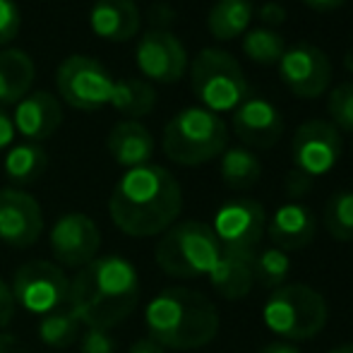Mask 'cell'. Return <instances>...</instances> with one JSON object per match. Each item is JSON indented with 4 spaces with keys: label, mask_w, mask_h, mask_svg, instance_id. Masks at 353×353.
Segmentation results:
<instances>
[{
    "label": "cell",
    "mask_w": 353,
    "mask_h": 353,
    "mask_svg": "<svg viewBox=\"0 0 353 353\" xmlns=\"http://www.w3.org/2000/svg\"><path fill=\"white\" fill-rule=\"evenodd\" d=\"M181 212V183L157 163H144L123 173L108 200L113 226L130 238L161 236L178 221Z\"/></svg>",
    "instance_id": "obj_1"
},
{
    "label": "cell",
    "mask_w": 353,
    "mask_h": 353,
    "mask_svg": "<svg viewBox=\"0 0 353 353\" xmlns=\"http://www.w3.org/2000/svg\"><path fill=\"white\" fill-rule=\"evenodd\" d=\"M140 303V274L123 255H99L70 279L68 310L84 327L111 330Z\"/></svg>",
    "instance_id": "obj_2"
},
{
    "label": "cell",
    "mask_w": 353,
    "mask_h": 353,
    "mask_svg": "<svg viewBox=\"0 0 353 353\" xmlns=\"http://www.w3.org/2000/svg\"><path fill=\"white\" fill-rule=\"evenodd\" d=\"M149 339L161 349L192 351L202 349L219 332L216 305L195 288L173 286L147 303L144 310Z\"/></svg>",
    "instance_id": "obj_3"
},
{
    "label": "cell",
    "mask_w": 353,
    "mask_h": 353,
    "mask_svg": "<svg viewBox=\"0 0 353 353\" xmlns=\"http://www.w3.org/2000/svg\"><path fill=\"white\" fill-rule=\"evenodd\" d=\"M228 144V128L221 116L202 106L178 111L163 128L161 147L173 163L200 166L221 157Z\"/></svg>",
    "instance_id": "obj_4"
},
{
    "label": "cell",
    "mask_w": 353,
    "mask_h": 353,
    "mask_svg": "<svg viewBox=\"0 0 353 353\" xmlns=\"http://www.w3.org/2000/svg\"><path fill=\"white\" fill-rule=\"evenodd\" d=\"M221 257V243L205 221H176L161 233L154 250L159 270L176 279L207 276Z\"/></svg>",
    "instance_id": "obj_5"
},
{
    "label": "cell",
    "mask_w": 353,
    "mask_h": 353,
    "mask_svg": "<svg viewBox=\"0 0 353 353\" xmlns=\"http://www.w3.org/2000/svg\"><path fill=\"white\" fill-rule=\"evenodd\" d=\"M327 301L307 283H283L274 288L262 307V322L272 334L286 341H307L327 325Z\"/></svg>",
    "instance_id": "obj_6"
},
{
    "label": "cell",
    "mask_w": 353,
    "mask_h": 353,
    "mask_svg": "<svg viewBox=\"0 0 353 353\" xmlns=\"http://www.w3.org/2000/svg\"><path fill=\"white\" fill-rule=\"evenodd\" d=\"M192 92L202 108L212 113L236 111L248 99V79L231 53L221 48H202L190 65Z\"/></svg>",
    "instance_id": "obj_7"
},
{
    "label": "cell",
    "mask_w": 353,
    "mask_h": 353,
    "mask_svg": "<svg viewBox=\"0 0 353 353\" xmlns=\"http://www.w3.org/2000/svg\"><path fill=\"white\" fill-rule=\"evenodd\" d=\"M12 298L14 305L27 310L29 315H48L68 303L70 279L65 276L63 267L48 260H32L24 262L12 279Z\"/></svg>",
    "instance_id": "obj_8"
},
{
    "label": "cell",
    "mask_w": 353,
    "mask_h": 353,
    "mask_svg": "<svg viewBox=\"0 0 353 353\" xmlns=\"http://www.w3.org/2000/svg\"><path fill=\"white\" fill-rule=\"evenodd\" d=\"M116 79L99 61L89 56H70L58 65L56 87L61 99L77 111H99L111 103Z\"/></svg>",
    "instance_id": "obj_9"
},
{
    "label": "cell",
    "mask_w": 353,
    "mask_h": 353,
    "mask_svg": "<svg viewBox=\"0 0 353 353\" xmlns=\"http://www.w3.org/2000/svg\"><path fill=\"white\" fill-rule=\"evenodd\" d=\"M341 152H344L341 132L330 121H320V118L298 125L291 142L293 166L307 178L330 173L339 163Z\"/></svg>",
    "instance_id": "obj_10"
},
{
    "label": "cell",
    "mask_w": 353,
    "mask_h": 353,
    "mask_svg": "<svg viewBox=\"0 0 353 353\" xmlns=\"http://www.w3.org/2000/svg\"><path fill=\"white\" fill-rule=\"evenodd\" d=\"M212 231L223 250L255 252L267 233V212L262 202L238 197L221 205L214 214Z\"/></svg>",
    "instance_id": "obj_11"
},
{
    "label": "cell",
    "mask_w": 353,
    "mask_h": 353,
    "mask_svg": "<svg viewBox=\"0 0 353 353\" xmlns=\"http://www.w3.org/2000/svg\"><path fill=\"white\" fill-rule=\"evenodd\" d=\"M48 243L58 267L82 270L94 257H99L101 231L92 216L82 212H68L53 223Z\"/></svg>",
    "instance_id": "obj_12"
},
{
    "label": "cell",
    "mask_w": 353,
    "mask_h": 353,
    "mask_svg": "<svg viewBox=\"0 0 353 353\" xmlns=\"http://www.w3.org/2000/svg\"><path fill=\"white\" fill-rule=\"evenodd\" d=\"M279 77L288 92L301 99H317L332 84V63L322 48L298 43L286 48L279 61Z\"/></svg>",
    "instance_id": "obj_13"
},
{
    "label": "cell",
    "mask_w": 353,
    "mask_h": 353,
    "mask_svg": "<svg viewBox=\"0 0 353 353\" xmlns=\"http://www.w3.org/2000/svg\"><path fill=\"white\" fill-rule=\"evenodd\" d=\"M135 63L147 79L173 84L188 70V51L176 34L163 27H157L140 37Z\"/></svg>",
    "instance_id": "obj_14"
},
{
    "label": "cell",
    "mask_w": 353,
    "mask_h": 353,
    "mask_svg": "<svg viewBox=\"0 0 353 353\" xmlns=\"http://www.w3.org/2000/svg\"><path fill=\"white\" fill-rule=\"evenodd\" d=\"M43 231L41 205L19 188L0 190V241L12 248H29Z\"/></svg>",
    "instance_id": "obj_15"
},
{
    "label": "cell",
    "mask_w": 353,
    "mask_h": 353,
    "mask_svg": "<svg viewBox=\"0 0 353 353\" xmlns=\"http://www.w3.org/2000/svg\"><path fill=\"white\" fill-rule=\"evenodd\" d=\"M233 132L245 147L270 149L283 135V116L267 99L248 97L233 111Z\"/></svg>",
    "instance_id": "obj_16"
},
{
    "label": "cell",
    "mask_w": 353,
    "mask_h": 353,
    "mask_svg": "<svg viewBox=\"0 0 353 353\" xmlns=\"http://www.w3.org/2000/svg\"><path fill=\"white\" fill-rule=\"evenodd\" d=\"M12 123L14 132L27 137L29 142L41 144L56 135V130L63 125V106L56 94L43 89L29 92L22 101L14 103Z\"/></svg>",
    "instance_id": "obj_17"
},
{
    "label": "cell",
    "mask_w": 353,
    "mask_h": 353,
    "mask_svg": "<svg viewBox=\"0 0 353 353\" xmlns=\"http://www.w3.org/2000/svg\"><path fill=\"white\" fill-rule=\"evenodd\" d=\"M317 231V219L310 207L301 202H286L274 212V216L267 223V236L272 245L283 252L301 250L310 245Z\"/></svg>",
    "instance_id": "obj_18"
},
{
    "label": "cell",
    "mask_w": 353,
    "mask_h": 353,
    "mask_svg": "<svg viewBox=\"0 0 353 353\" xmlns=\"http://www.w3.org/2000/svg\"><path fill=\"white\" fill-rule=\"evenodd\" d=\"M140 8L135 0H97L89 10V27L106 41H130L140 32Z\"/></svg>",
    "instance_id": "obj_19"
},
{
    "label": "cell",
    "mask_w": 353,
    "mask_h": 353,
    "mask_svg": "<svg viewBox=\"0 0 353 353\" xmlns=\"http://www.w3.org/2000/svg\"><path fill=\"white\" fill-rule=\"evenodd\" d=\"M111 159L123 168H137L152 161L154 137L140 121H121L111 128L106 140Z\"/></svg>",
    "instance_id": "obj_20"
},
{
    "label": "cell",
    "mask_w": 353,
    "mask_h": 353,
    "mask_svg": "<svg viewBox=\"0 0 353 353\" xmlns=\"http://www.w3.org/2000/svg\"><path fill=\"white\" fill-rule=\"evenodd\" d=\"M252 257L255 252H241V250H223L216 260L214 270L210 272L212 288L226 301H241L255 286L252 279Z\"/></svg>",
    "instance_id": "obj_21"
},
{
    "label": "cell",
    "mask_w": 353,
    "mask_h": 353,
    "mask_svg": "<svg viewBox=\"0 0 353 353\" xmlns=\"http://www.w3.org/2000/svg\"><path fill=\"white\" fill-rule=\"evenodd\" d=\"M34 84V61L19 48L0 51V108L22 101Z\"/></svg>",
    "instance_id": "obj_22"
},
{
    "label": "cell",
    "mask_w": 353,
    "mask_h": 353,
    "mask_svg": "<svg viewBox=\"0 0 353 353\" xmlns=\"http://www.w3.org/2000/svg\"><path fill=\"white\" fill-rule=\"evenodd\" d=\"M5 176L12 185H32L39 178L46 173L48 168V154L41 144L34 142H24V144H14V147L8 149L5 154Z\"/></svg>",
    "instance_id": "obj_23"
},
{
    "label": "cell",
    "mask_w": 353,
    "mask_h": 353,
    "mask_svg": "<svg viewBox=\"0 0 353 353\" xmlns=\"http://www.w3.org/2000/svg\"><path fill=\"white\" fill-rule=\"evenodd\" d=\"M252 12L250 0H216L207 14V29L216 41H231L248 32Z\"/></svg>",
    "instance_id": "obj_24"
},
{
    "label": "cell",
    "mask_w": 353,
    "mask_h": 353,
    "mask_svg": "<svg viewBox=\"0 0 353 353\" xmlns=\"http://www.w3.org/2000/svg\"><path fill=\"white\" fill-rule=\"evenodd\" d=\"M219 173H221V181L231 190H250L262 178V161L252 149L228 147L221 154Z\"/></svg>",
    "instance_id": "obj_25"
},
{
    "label": "cell",
    "mask_w": 353,
    "mask_h": 353,
    "mask_svg": "<svg viewBox=\"0 0 353 353\" xmlns=\"http://www.w3.org/2000/svg\"><path fill=\"white\" fill-rule=\"evenodd\" d=\"M108 106L116 108L128 121H137V118H144L154 111L157 89L144 79H116Z\"/></svg>",
    "instance_id": "obj_26"
},
{
    "label": "cell",
    "mask_w": 353,
    "mask_h": 353,
    "mask_svg": "<svg viewBox=\"0 0 353 353\" xmlns=\"http://www.w3.org/2000/svg\"><path fill=\"white\" fill-rule=\"evenodd\" d=\"M79 320L68 310V305L58 307V310L48 312V315L39 317L37 334L51 349H68L79 339Z\"/></svg>",
    "instance_id": "obj_27"
},
{
    "label": "cell",
    "mask_w": 353,
    "mask_h": 353,
    "mask_svg": "<svg viewBox=\"0 0 353 353\" xmlns=\"http://www.w3.org/2000/svg\"><path fill=\"white\" fill-rule=\"evenodd\" d=\"M243 53L257 65H279L281 56L286 53V41L276 29L255 27L243 37Z\"/></svg>",
    "instance_id": "obj_28"
},
{
    "label": "cell",
    "mask_w": 353,
    "mask_h": 353,
    "mask_svg": "<svg viewBox=\"0 0 353 353\" xmlns=\"http://www.w3.org/2000/svg\"><path fill=\"white\" fill-rule=\"evenodd\" d=\"M291 274V257L288 252L279 248H265V250H255L252 257V279L262 288H279L286 283Z\"/></svg>",
    "instance_id": "obj_29"
},
{
    "label": "cell",
    "mask_w": 353,
    "mask_h": 353,
    "mask_svg": "<svg viewBox=\"0 0 353 353\" xmlns=\"http://www.w3.org/2000/svg\"><path fill=\"white\" fill-rule=\"evenodd\" d=\"M325 228L332 238L349 243L353 241V190H339L325 205Z\"/></svg>",
    "instance_id": "obj_30"
},
{
    "label": "cell",
    "mask_w": 353,
    "mask_h": 353,
    "mask_svg": "<svg viewBox=\"0 0 353 353\" xmlns=\"http://www.w3.org/2000/svg\"><path fill=\"white\" fill-rule=\"evenodd\" d=\"M327 111H330L332 125L336 130L353 132V82L336 84L330 92V101H327Z\"/></svg>",
    "instance_id": "obj_31"
},
{
    "label": "cell",
    "mask_w": 353,
    "mask_h": 353,
    "mask_svg": "<svg viewBox=\"0 0 353 353\" xmlns=\"http://www.w3.org/2000/svg\"><path fill=\"white\" fill-rule=\"evenodd\" d=\"M22 29V12L14 0H0V46L14 41Z\"/></svg>",
    "instance_id": "obj_32"
},
{
    "label": "cell",
    "mask_w": 353,
    "mask_h": 353,
    "mask_svg": "<svg viewBox=\"0 0 353 353\" xmlns=\"http://www.w3.org/2000/svg\"><path fill=\"white\" fill-rule=\"evenodd\" d=\"M79 351L82 353H116V339L108 330L87 327L79 336Z\"/></svg>",
    "instance_id": "obj_33"
},
{
    "label": "cell",
    "mask_w": 353,
    "mask_h": 353,
    "mask_svg": "<svg viewBox=\"0 0 353 353\" xmlns=\"http://www.w3.org/2000/svg\"><path fill=\"white\" fill-rule=\"evenodd\" d=\"M14 317V298H12V291H10V286L0 279V330H5V327L12 322Z\"/></svg>",
    "instance_id": "obj_34"
},
{
    "label": "cell",
    "mask_w": 353,
    "mask_h": 353,
    "mask_svg": "<svg viewBox=\"0 0 353 353\" xmlns=\"http://www.w3.org/2000/svg\"><path fill=\"white\" fill-rule=\"evenodd\" d=\"M257 17H260L265 24L276 27V24L286 22V8L279 3H262L260 8H257Z\"/></svg>",
    "instance_id": "obj_35"
},
{
    "label": "cell",
    "mask_w": 353,
    "mask_h": 353,
    "mask_svg": "<svg viewBox=\"0 0 353 353\" xmlns=\"http://www.w3.org/2000/svg\"><path fill=\"white\" fill-rule=\"evenodd\" d=\"M12 140H14V123L8 116V111L0 108V152L12 147Z\"/></svg>",
    "instance_id": "obj_36"
},
{
    "label": "cell",
    "mask_w": 353,
    "mask_h": 353,
    "mask_svg": "<svg viewBox=\"0 0 353 353\" xmlns=\"http://www.w3.org/2000/svg\"><path fill=\"white\" fill-rule=\"evenodd\" d=\"M0 353H27V349L14 334L0 330Z\"/></svg>",
    "instance_id": "obj_37"
},
{
    "label": "cell",
    "mask_w": 353,
    "mask_h": 353,
    "mask_svg": "<svg viewBox=\"0 0 353 353\" xmlns=\"http://www.w3.org/2000/svg\"><path fill=\"white\" fill-rule=\"evenodd\" d=\"M128 353H166V349H161L157 341H152L147 336V339H137L135 344L130 346V351H128Z\"/></svg>",
    "instance_id": "obj_38"
},
{
    "label": "cell",
    "mask_w": 353,
    "mask_h": 353,
    "mask_svg": "<svg viewBox=\"0 0 353 353\" xmlns=\"http://www.w3.org/2000/svg\"><path fill=\"white\" fill-rule=\"evenodd\" d=\"M307 8L317 10V12H330V10H336L346 3V0H303Z\"/></svg>",
    "instance_id": "obj_39"
},
{
    "label": "cell",
    "mask_w": 353,
    "mask_h": 353,
    "mask_svg": "<svg viewBox=\"0 0 353 353\" xmlns=\"http://www.w3.org/2000/svg\"><path fill=\"white\" fill-rule=\"evenodd\" d=\"M260 353H303L298 351L293 344H286V341H274V344H267L265 349H260Z\"/></svg>",
    "instance_id": "obj_40"
},
{
    "label": "cell",
    "mask_w": 353,
    "mask_h": 353,
    "mask_svg": "<svg viewBox=\"0 0 353 353\" xmlns=\"http://www.w3.org/2000/svg\"><path fill=\"white\" fill-rule=\"evenodd\" d=\"M327 353H353V344H341V346H336V349H332Z\"/></svg>",
    "instance_id": "obj_41"
},
{
    "label": "cell",
    "mask_w": 353,
    "mask_h": 353,
    "mask_svg": "<svg viewBox=\"0 0 353 353\" xmlns=\"http://www.w3.org/2000/svg\"><path fill=\"white\" fill-rule=\"evenodd\" d=\"M344 68H346V70H349V72H353V48H351V51L344 56Z\"/></svg>",
    "instance_id": "obj_42"
}]
</instances>
